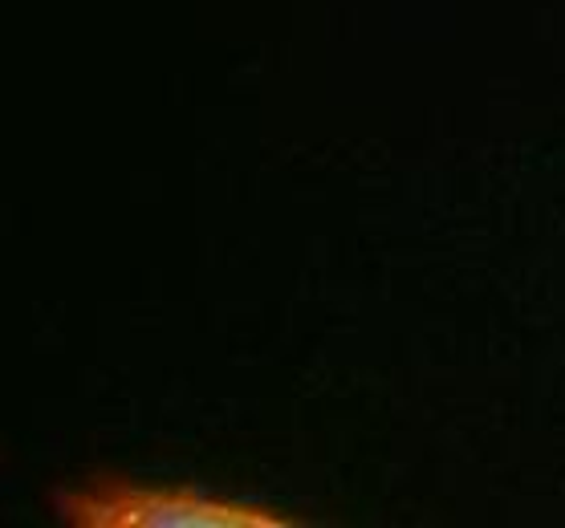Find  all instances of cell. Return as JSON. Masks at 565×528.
I'll return each instance as SVG.
<instances>
[{
    "label": "cell",
    "instance_id": "obj_1",
    "mask_svg": "<svg viewBox=\"0 0 565 528\" xmlns=\"http://www.w3.org/2000/svg\"><path fill=\"white\" fill-rule=\"evenodd\" d=\"M53 516L70 528H301L285 508L220 496L200 484H142L135 476H90L50 496Z\"/></svg>",
    "mask_w": 565,
    "mask_h": 528
}]
</instances>
